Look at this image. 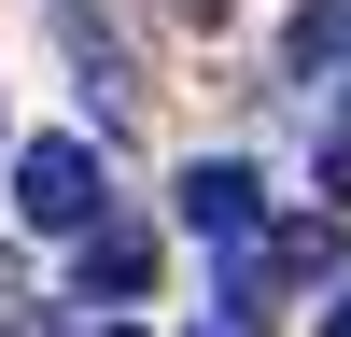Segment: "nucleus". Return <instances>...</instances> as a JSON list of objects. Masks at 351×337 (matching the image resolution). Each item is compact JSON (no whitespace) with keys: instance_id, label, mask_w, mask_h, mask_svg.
Wrapping results in <instances>:
<instances>
[{"instance_id":"nucleus-1","label":"nucleus","mask_w":351,"mask_h":337,"mask_svg":"<svg viewBox=\"0 0 351 337\" xmlns=\"http://www.w3.org/2000/svg\"><path fill=\"white\" fill-rule=\"evenodd\" d=\"M14 211H28V225H56V239H71L84 211H112L99 140H28V155H14Z\"/></svg>"},{"instance_id":"nucleus-2","label":"nucleus","mask_w":351,"mask_h":337,"mask_svg":"<svg viewBox=\"0 0 351 337\" xmlns=\"http://www.w3.org/2000/svg\"><path fill=\"white\" fill-rule=\"evenodd\" d=\"M71 281H84V309H141L155 295V239H141L127 211H84L71 225Z\"/></svg>"},{"instance_id":"nucleus-3","label":"nucleus","mask_w":351,"mask_h":337,"mask_svg":"<svg viewBox=\"0 0 351 337\" xmlns=\"http://www.w3.org/2000/svg\"><path fill=\"white\" fill-rule=\"evenodd\" d=\"M56 42L84 56V112H99V140H127V127H141V71H127V42H112L84 0H56Z\"/></svg>"},{"instance_id":"nucleus-4","label":"nucleus","mask_w":351,"mask_h":337,"mask_svg":"<svg viewBox=\"0 0 351 337\" xmlns=\"http://www.w3.org/2000/svg\"><path fill=\"white\" fill-rule=\"evenodd\" d=\"M253 225H267V183H253L239 155H197V168H183V239H211V253H239Z\"/></svg>"},{"instance_id":"nucleus-5","label":"nucleus","mask_w":351,"mask_h":337,"mask_svg":"<svg viewBox=\"0 0 351 337\" xmlns=\"http://www.w3.org/2000/svg\"><path fill=\"white\" fill-rule=\"evenodd\" d=\"M281 56H295V84H337V71H351V0H309Z\"/></svg>"},{"instance_id":"nucleus-6","label":"nucleus","mask_w":351,"mask_h":337,"mask_svg":"<svg viewBox=\"0 0 351 337\" xmlns=\"http://www.w3.org/2000/svg\"><path fill=\"white\" fill-rule=\"evenodd\" d=\"M183 337H267V323H253V281H225V295H211V309H197V323H183Z\"/></svg>"},{"instance_id":"nucleus-7","label":"nucleus","mask_w":351,"mask_h":337,"mask_svg":"<svg viewBox=\"0 0 351 337\" xmlns=\"http://www.w3.org/2000/svg\"><path fill=\"white\" fill-rule=\"evenodd\" d=\"M337 197H351V112L324 127V211H337Z\"/></svg>"},{"instance_id":"nucleus-8","label":"nucleus","mask_w":351,"mask_h":337,"mask_svg":"<svg viewBox=\"0 0 351 337\" xmlns=\"http://www.w3.org/2000/svg\"><path fill=\"white\" fill-rule=\"evenodd\" d=\"M0 337H28V267L0 253Z\"/></svg>"},{"instance_id":"nucleus-9","label":"nucleus","mask_w":351,"mask_h":337,"mask_svg":"<svg viewBox=\"0 0 351 337\" xmlns=\"http://www.w3.org/2000/svg\"><path fill=\"white\" fill-rule=\"evenodd\" d=\"M324 337H351V281H337V295H324Z\"/></svg>"},{"instance_id":"nucleus-10","label":"nucleus","mask_w":351,"mask_h":337,"mask_svg":"<svg viewBox=\"0 0 351 337\" xmlns=\"http://www.w3.org/2000/svg\"><path fill=\"white\" fill-rule=\"evenodd\" d=\"M183 14H197V28H225V14H239V0H183Z\"/></svg>"},{"instance_id":"nucleus-11","label":"nucleus","mask_w":351,"mask_h":337,"mask_svg":"<svg viewBox=\"0 0 351 337\" xmlns=\"http://www.w3.org/2000/svg\"><path fill=\"white\" fill-rule=\"evenodd\" d=\"M99 337H141V323H99Z\"/></svg>"}]
</instances>
